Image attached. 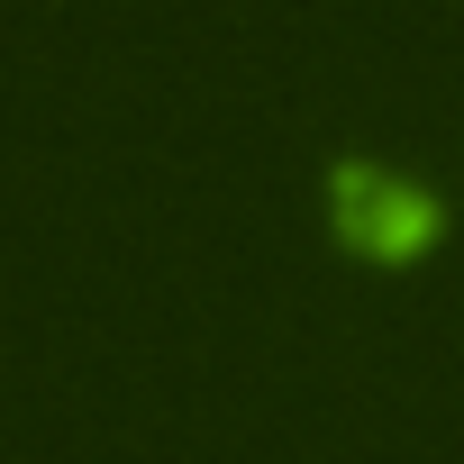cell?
<instances>
[{
  "label": "cell",
  "instance_id": "cell-1",
  "mask_svg": "<svg viewBox=\"0 0 464 464\" xmlns=\"http://www.w3.org/2000/svg\"><path fill=\"white\" fill-rule=\"evenodd\" d=\"M328 191H337V227H346L364 256H382V265L419 256V246L437 237V218H446V200H437L428 182H410V173H392V164H364V155H346V164L328 173Z\"/></svg>",
  "mask_w": 464,
  "mask_h": 464
}]
</instances>
